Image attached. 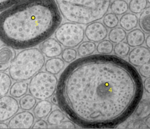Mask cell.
Listing matches in <instances>:
<instances>
[{
  "label": "cell",
  "mask_w": 150,
  "mask_h": 129,
  "mask_svg": "<svg viewBox=\"0 0 150 129\" xmlns=\"http://www.w3.org/2000/svg\"><path fill=\"white\" fill-rule=\"evenodd\" d=\"M140 74L117 56L94 55L69 64L57 84V105L80 127L113 128L126 120L142 99Z\"/></svg>",
  "instance_id": "cell-1"
},
{
  "label": "cell",
  "mask_w": 150,
  "mask_h": 129,
  "mask_svg": "<svg viewBox=\"0 0 150 129\" xmlns=\"http://www.w3.org/2000/svg\"><path fill=\"white\" fill-rule=\"evenodd\" d=\"M61 21L54 0H23L0 14V40L16 49L32 47L52 36Z\"/></svg>",
  "instance_id": "cell-2"
},
{
  "label": "cell",
  "mask_w": 150,
  "mask_h": 129,
  "mask_svg": "<svg viewBox=\"0 0 150 129\" xmlns=\"http://www.w3.org/2000/svg\"><path fill=\"white\" fill-rule=\"evenodd\" d=\"M60 14L70 22L88 25L102 19L111 0H54Z\"/></svg>",
  "instance_id": "cell-3"
},
{
  "label": "cell",
  "mask_w": 150,
  "mask_h": 129,
  "mask_svg": "<svg viewBox=\"0 0 150 129\" xmlns=\"http://www.w3.org/2000/svg\"><path fill=\"white\" fill-rule=\"evenodd\" d=\"M45 63V56L40 49H24L13 60L9 68V76L15 81L29 80L42 69Z\"/></svg>",
  "instance_id": "cell-4"
},
{
  "label": "cell",
  "mask_w": 150,
  "mask_h": 129,
  "mask_svg": "<svg viewBox=\"0 0 150 129\" xmlns=\"http://www.w3.org/2000/svg\"><path fill=\"white\" fill-rule=\"evenodd\" d=\"M57 79L47 72H39L33 76L28 84V90L38 100H47L50 98L56 90Z\"/></svg>",
  "instance_id": "cell-5"
},
{
  "label": "cell",
  "mask_w": 150,
  "mask_h": 129,
  "mask_svg": "<svg viewBox=\"0 0 150 129\" xmlns=\"http://www.w3.org/2000/svg\"><path fill=\"white\" fill-rule=\"evenodd\" d=\"M56 39L64 47L74 48L84 38V30L80 24L66 22L58 26L54 32Z\"/></svg>",
  "instance_id": "cell-6"
},
{
  "label": "cell",
  "mask_w": 150,
  "mask_h": 129,
  "mask_svg": "<svg viewBox=\"0 0 150 129\" xmlns=\"http://www.w3.org/2000/svg\"><path fill=\"white\" fill-rule=\"evenodd\" d=\"M18 101L11 96H3L0 97V122L11 118L19 111Z\"/></svg>",
  "instance_id": "cell-7"
},
{
  "label": "cell",
  "mask_w": 150,
  "mask_h": 129,
  "mask_svg": "<svg viewBox=\"0 0 150 129\" xmlns=\"http://www.w3.org/2000/svg\"><path fill=\"white\" fill-rule=\"evenodd\" d=\"M108 30L105 25L100 22L95 21L87 25L84 30V36L93 42H99L106 38Z\"/></svg>",
  "instance_id": "cell-8"
},
{
  "label": "cell",
  "mask_w": 150,
  "mask_h": 129,
  "mask_svg": "<svg viewBox=\"0 0 150 129\" xmlns=\"http://www.w3.org/2000/svg\"><path fill=\"white\" fill-rule=\"evenodd\" d=\"M33 114L28 111H23L16 113L8 123L9 128H30L34 123Z\"/></svg>",
  "instance_id": "cell-9"
},
{
  "label": "cell",
  "mask_w": 150,
  "mask_h": 129,
  "mask_svg": "<svg viewBox=\"0 0 150 129\" xmlns=\"http://www.w3.org/2000/svg\"><path fill=\"white\" fill-rule=\"evenodd\" d=\"M129 63L136 67H140L150 61V50L145 46L134 47L129 53Z\"/></svg>",
  "instance_id": "cell-10"
},
{
  "label": "cell",
  "mask_w": 150,
  "mask_h": 129,
  "mask_svg": "<svg viewBox=\"0 0 150 129\" xmlns=\"http://www.w3.org/2000/svg\"><path fill=\"white\" fill-rule=\"evenodd\" d=\"M39 49L47 57L52 58L60 56L63 51L61 44L52 38H48L40 43Z\"/></svg>",
  "instance_id": "cell-11"
},
{
  "label": "cell",
  "mask_w": 150,
  "mask_h": 129,
  "mask_svg": "<svg viewBox=\"0 0 150 129\" xmlns=\"http://www.w3.org/2000/svg\"><path fill=\"white\" fill-rule=\"evenodd\" d=\"M15 56V52L12 47L8 45L0 47V72L9 69Z\"/></svg>",
  "instance_id": "cell-12"
},
{
  "label": "cell",
  "mask_w": 150,
  "mask_h": 129,
  "mask_svg": "<svg viewBox=\"0 0 150 129\" xmlns=\"http://www.w3.org/2000/svg\"><path fill=\"white\" fill-rule=\"evenodd\" d=\"M128 45L132 47L140 46L145 42V36L144 32L139 29H134L130 30L126 36Z\"/></svg>",
  "instance_id": "cell-13"
},
{
  "label": "cell",
  "mask_w": 150,
  "mask_h": 129,
  "mask_svg": "<svg viewBox=\"0 0 150 129\" xmlns=\"http://www.w3.org/2000/svg\"><path fill=\"white\" fill-rule=\"evenodd\" d=\"M52 104L46 100H42L36 103L33 108V114L36 118H46L52 111Z\"/></svg>",
  "instance_id": "cell-14"
},
{
  "label": "cell",
  "mask_w": 150,
  "mask_h": 129,
  "mask_svg": "<svg viewBox=\"0 0 150 129\" xmlns=\"http://www.w3.org/2000/svg\"><path fill=\"white\" fill-rule=\"evenodd\" d=\"M64 62L59 57H52L45 63V70L52 74H59L64 67Z\"/></svg>",
  "instance_id": "cell-15"
},
{
  "label": "cell",
  "mask_w": 150,
  "mask_h": 129,
  "mask_svg": "<svg viewBox=\"0 0 150 129\" xmlns=\"http://www.w3.org/2000/svg\"><path fill=\"white\" fill-rule=\"evenodd\" d=\"M138 23V19L135 14L125 13L120 19V26L125 31H130L135 28Z\"/></svg>",
  "instance_id": "cell-16"
},
{
  "label": "cell",
  "mask_w": 150,
  "mask_h": 129,
  "mask_svg": "<svg viewBox=\"0 0 150 129\" xmlns=\"http://www.w3.org/2000/svg\"><path fill=\"white\" fill-rule=\"evenodd\" d=\"M134 111L138 120H144L150 116V99L140 100Z\"/></svg>",
  "instance_id": "cell-17"
},
{
  "label": "cell",
  "mask_w": 150,
  "mask_h": 129,
  "mask_svg": "<svg viewBox=\"0 0 150 129\" xmlns=\"http://www.w3.org/2000/svg\"><path fill=\"white\" fill-rule=\"evenodd\" d=\"M28 90V83L24 81H17L10 87L9 94L15 98H21L26 94Z\"/></svg>",
  "instance_id": "cell-18"
},
{
  "label": "cell",
  "mask_w": 150,
  "mask_h": 129,
  "mask_svg": "<svg viewBox=\"0 0 150 129\" xmlns=\"http://www.w3.org/2000/svg\"><path fill=\"white\" fill-rule=\"evenodd\" d=\"M138 25L144 33H150V6L141 13L138 18Z\"/></svg>",
  "instance_id": "cell-19"
},
{
  "label": "cell",
  "mask_w": 150,
  "mask_h": 129,
  "mask_svg": "<svg viewBox=\"0 0 150 129\" xmlns=\"http://www.w3.org/2000/svg\"><path fill=\"white\" fill-rule=\"evenodd\" d=\"M96 50V45L94 42L88 40L81 42L77 47V53L80 57H85L91 55Z\"/></svg>",
  "instance_id": "cell-20"
},
{
  "label": "cell",
  "mask_w": 150,
  "mask_h": 129,
  "mask_svg": "<svg viewBox=\"0 0 150 129\" xmlns=\"http://www.w3.org/2000/svg\"><path fill=\"white\" fill-rule=\"evenodd\" d=\"M112 13L116 15H122L128 10V4L125 0H114L110 5Z\"/></svg>",
  "instance_id": "cell-21"
},
{
  "label": "cell",
  "mask_w": 150,
  "mask_h": 129,
  "mask_svg": "<svg viewBox=\"0 0 150 129\" xmlns=\"http://www.w3.org/2000/svg\"><path fill=\"white\" fill-rule=\"evenodd\" d=\"M126 31L121 27H115L110 30L108 33V39L113 43L122 42L126 38Z\"/></svg>",
  "instance_id": "cell-22"
},
{
  "label": "cell",
  "mask_w": 150,
  "mask_h": 129,
  "mask_svg": "<svg viewBox=\"0 0 150 129\" xmlns=\"http://www.w3.org/2000/svg\"><path fill=\"white\" fill-rule=\"evenodd\" d=\"M36 103V99L31 94H25L19 100V107L23 111L32 110Z\"/></svg>",
  "instance_id": "cell-23"
},
{
  "label": "cell",
  "mask_w": 150,
  "mask_h": 129,
  "mask_svg": "<svg viewBox=\"0 0 150 129\" xmlns=\"http://www.w3.org/2000/svg\"><path fill=\"white\" fill-rule=\"evenodd\" d=\"M11 84L10 76L4 72H0V97L8 93Z\"/></svg>",
  "instance_id": "cell-24"
},
{
  "label": "cell",
  "mask_w": 150,
  "mask_h": 129,
  "mask_svg": "<svg viewBox=\"0 0 150 129\" xmlns=\"http://www.w3.org/2000/svg\"><path fill=\"white\" fill-rule=\"evenodd\" d=\"M65 118L64 113L60 110L56 109L49 113L47 118V123L52 126H56L60 124Z\"/></svg>",
  "instance_id": "cell-25"
},
{
  "label": "cell",
  "mask_w": 150,
  "mask_h": 129,
  "mask_svg": "<svg viewBox=\"0 0 150 129\" xmlns=\"http://www.w3.org/2000/svg\"><path fill=\"white\" fill-rule=\"evenodd\" d=\"M148 2L146 0H130L128 9L131 13L138 14L141 13L146 7Z\"/></svg>",
  "instance_id": "cell-26"
},
{
  "label": "cell",
  "mask_w": 150,
  "mask_h": 129,
  "mask_svg": "<svg viewBox=\"0 0 150 129\" xmlns=\"http://www.w3.org/2000/svg\"><path fill=\"white\" fill-rule=\"evenodd\" d=\"M114 46L112 43L107 39H104L98 43L96 50L99 54L110 55L113 51Z\"/></svg>",
  "instance_id": "cell-27"
},
{
  "label": "cell",
  "mask_w": 150,
  "mask_h": 129,
  "mask_svg": "<svg viewBox=\"0 0 150 129\" xmlns=\"http://www.w3.org/2000/svg\"><path fill=\"white\" fill-rule=\"evenodd\" d=\"M114 54L120 57H126L130 52V46L127 42H121L117 43L113 49Z\"/></svg>",
  "instance_id": "cell-28"
},
{
  "label": "cell",
  "mask_w": 150,
  "mask_h": 129,
  "mask_svg": "<svg viewBox=\"0 0 150 129\" xmlns=\"http://www.w3.org/2000/svg\"><path fill=\"white\" fill-rule=\"evenodd\" d=\"M103 24L109 29H112L117 26L119 23V19L115 14L111 12L106 13L103 18Z\"/></svg>",
  "instance_id": "cell-29"
},
{
  "label": "cell",
  "mask_w": 150,
  "mask_h": 129,
  "mask_svg": "<svg viewBox=\"0 0 150 129\" xmlns=\"http://www.w3.org/2000/svg\"><path fill=\"white\" fill-rule=\"evenodd\" d=\"M62 58L63 60L66 63L73 62L77 57V51L71 47L64 49L62 53Z\"/></svg>",
  "instance_id": "cell-30"
},
{
  "label": "cell",
  "mask_w": 150,
  "mask_h": 129,
  "mask_svg": "<svg viewBox=\"0 0 150 129\" xmlns=\"http://www.w3.org/2000/svg\"><path fill=\"white\" fill-rule=\"evenodd\" d=\"M22 1L23 0H0V12L4 11Z\"/></svg>",
  "instance_id": "cell-31"
},
{
  "label": "cell",
  "mask_w": 150,
  "mask_h": 129,
  "mask_svg": "<svg viewBox=\"0 0 150 129\" xmlns=\"http://www.w3.org/2000/svg\"><path fill=\"white\" fill-rule=\"evenodd\" d=\"M138 73L144 77H150V61L140 66Z\"/></svg>",
  "instance_id": "cell-32"
},
{
  "label": "cell",
  "mask_w": 150,
  "mask_h": 129,
  "mask_svg": "<svg viewBox=\"0 0 150 129\" xmlns=\"http://www.w3.org/2000/svg\"><path fill=\"white\" fill-rule=\"evenodd\" d=\"M54 128H75L76 125L73 121H62L60 124L54 126Z\"/></svg>",
  "instance_id": "cell-33"
},
{
  "label": "cell",
  "mask_w": 150,
  "mask_h": 129,
  "mask_svg": "<svg viewBox=\"0 0 150 129\" xmlns=\"http://www.w3.org/2000/svg\"><path fill=\"white\" fill-rule=\"evenodd\" d=\"M32 128H47L48 123L42 119L37 120L32 126Z\"/></svg>",
  "instance_id": "cell-34"
},
{
  "label": "cell",
  "mask_w": 150,
  "mask_h": 129,
  "mask_svg": "<svg viewBox=\"0 0 150 129\" xmlns=\"http://www.w3.org/2000/svg\"><path fill=\"white\" fill-rule=\"evenodd\" d=\"M143 88L144 90L150 94V77H146L143 82Z\"/></svg>",
  "instance_id": "cell-35"
},
{
  "label": "cell",
  "mask_w": 150,
  "mask_h": 129,
  "mask_svg": "<svg viewBox=\"0 0 150 129\" xmlns=\"http://www.w3.org/2000/svg\"><path fill=\"white\" fill-rule=\"evenodd\" d=\"M145 44H146V46H147V47L150 49V33L149 35L147 36V37L145 38Z\"/></svg>",
  "instance_id": "cell-36"
},
{
  "label": "cell",
  "mask_w": 150,
  "mask_h": 129,
  "mask_svg": "<svg viewBox=\"0 0 150 129\" xmlns=\"http://www.w3.org/2000/svg\"><path fill=\"white\" fill-rule=\"evenodd\" d=\"M52 99H51V101L53 104L57 105V99L56 97V95H53L52 96Z\"/></svg>",
  "instance_id": "cell-37"
},
{
  "label": "cell",
  "mask_w": 150,
  "mask_h": 129,
  "mask_svg": "<svg viewBox=\"0 0 150 129\" xmlns=\"http://www.w3.org/2000/svg\"><path fill=\"white\" fill-rule=\"evenodd\" d=\"M145 124L146 127L150 128V116H149L148 117L146 118V120L145 121Z\"/></svg>",
  "instance_id": "cell-38"
},
{
  "label": "cell",
  "mask_w": 150,
  "mask_h": 129,
  "mask_svg": "<svg viewBox=\"0 0 150 129\" xmlns=\"http://www.w3.org/2000/svg\"><path fill=\"white\" fill-rule=\"evenodd\" d=\"M0 128H9V126L6 123L0 122Z\"/></svg>",
  "instance_id": "cell-39"
},
{
  "label": "cell",
  "mask_w": 150,
  "mask_h": 129,
  "mask_svg": "<svg viewBox=\"0 0 150 129\" xmlns=\"http://www.w3.org/2000/svg\"><path fill=\"white\" fill-rule=\"evenodd\" d=\"M147 1V2H148V4H150V0H146Z\"/></svg>",
  "instance_id": "cell-40"
}]
</instances>
